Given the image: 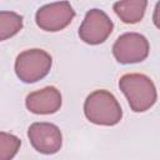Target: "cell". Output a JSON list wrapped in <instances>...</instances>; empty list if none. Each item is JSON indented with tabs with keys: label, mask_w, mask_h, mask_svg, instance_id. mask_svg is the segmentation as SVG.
Masks as SVG:
<instances>
[{
	"label": "cell",
	"mask_w": 160,
	"mask_h": 160,
	"mask_svg": "<svg viewBox=\"0 0 160 160\" xmlns=\"http://www.w3.org/2000/svg\"><path fill=\"white\" fill-rule=\"evenodd\" d=\"M149 41L139 32H125L112 45V54L120 64H136L144 61L149 55Z\"/></svg>",
	"instance_id": "4"
},
{
	"label": "cell",
	"mask_w": 160,
	"mask_h": 160,
	"mask_svg": "<svg viewBox=\"0 0 160 160\" xmlns=\"http://www.w3.org/2000/svg\"><path fill=\"white\" fill-rule=\"evenodd\" d=\"M21 140L10 132L0 131V160H12L18 154Z\"/></svg>",
	"instance_id": "11"
},
{
	"label": "cell",
	"mask_w": 160,
	"mask_h": 160,
	"mask_svg": "<svg viewBox=\"0 0 160 160\" xmlns=\"http://www.w3.org/2000/svg\"><path fill=\"white\" fill-rule=\"evenodd\" d=\"M119 88L135 112H144L156 102L158 92L155 84L144 74L130 72L122 75L119 80Z\"/></svg>",
	"instance_id": "1"
},
{
	"label": "cell",
	"mask_w": 160,
	"mask_h": 160,
	"mask_svg": "<svg viewBox=\"0 0 160 160\" xmlns=\"http://www.w3.org/2000/svg\"><path fill=\"white\" fill-rule=\"evenodd\" d=\"M52 65L49 52L42 49H28L20 52L15 60V74L25 84H32L44 79Z\"/></svg>",
	"instance_id": "3"
},
{
	"label": "cell",
	"mask_w": 160,
	"mask_h": 160,
	"mask_svg": "<svg viewBox=\"0 0 160 160\" xmlns=\"http://www.w3.org/2000/svg\"><path fill=\"white\" fill-rule=\"evenodd\" d=\"M112 29L114 24L105 11L91 9L86 12L79 28V36L89 45H99L110 36Z\"/></svg>",
	"instance_id": "5"
},
{
	"label": "cell",
	"mask_w": 160,
	"mask_h": 160,
	"mask_svg": "<svg viewBox=\"0 0 160 160\" xmlns=\"http://www.w3.org/2000/svg\"><path fill=\"white\" fill-rule=\"evenodd\" d=\"M22 29V18L14 11H0V41L15 36Z\"/></svg>",
	"instance_id": "10"
},
{
	"label": "cell",
	"mask_w": 160,
	"mask_h": 160,
	"mask_svg": "<svg viewBox=\"0 0 160 160\" xmlns=\"http://www.w3.org/2000/svg\"><path fill=\"white\" fill-rule=\"evenodd\" d=\"M75 18V11L70 2L60 1L41 6L35 14L36 25L45 31H60L65 29Z\"/></svg>",
	"instance_id": "6"
},
{
	"label": "cell",
	"mask_w": 160,
	"mask_h": 160,
	"mask_svg": "<svg viewBox=\"0 0 160 160\" xmlns=\"http://www.w3.org/2000/svg\"><path fill=\"white\" fill-rule=\"evenodd\" d=\"M148 1L145 0H125L114 4V11L125 24H136L144 18Z\"/></svg>",
	"instance_id": "9"
},
{
	"label": "cell",
	"mask_w": 160,
	"mask_h": 160,
	"mask_svg": "<svg viewBox=\"0 0 160 160\" xmlns=\"http://www.w3.org/2000/svg\"><path fill=\"white\" fill-rule=\"evenodd\" d=\"M159 8H160V2L156 4V8H155V15H154V22L155 25L159 28V22H158V12H159Z\"/></svg>",
	"instance_id": "12"
},
{
	"label": "cell",
	"mask_w": 160,
	"mask_h": 160,
	"mask_svg": "<svg viewBox=\"0 0 160 160\" xmlns=\"http://www.w3.org/2000/svg\"><path fill=\"white\" fill-rule=\"evenodd\" d=\"M28 138L32 148L44 155L56 154L62 145L60 129L51 122H34L28 129Z\"/></svg>",
	"instance_id": "7"
},
{
	"label": "cell",
	"mask_w": 160,
	"mask_h": 160,
	"mask_svg": "<svg viewBox=\"0 0 160 160\" xmlns=\"http://www.w3.org/2000/svg\"><path fill=\"white\" fill-rule=\"evenodd\" d=\"M86 119L96 125L114 126L120 122L122 110L116 98L108 90L99 89L88 95L84 102Z\"/></svg>",
	"instance_id": "2"
},
{
	"label": "cell",
	"mask_w": 160,
	"mask_h": 160,
	"mask_svg": "<svg viewBox=\"0 0 160 160\" xmlns=\"http://www.w3.org/2000/svg\"><path fill=\"white\" fill-rule=\"evenodd\" d=\"M62 98L60 90L55 86H46L44 89L30 92L26 96L25 105L29 111L38 115H49L60 110Z\"/></svg>",
	"instance_id": "8"
}]
</instances>
